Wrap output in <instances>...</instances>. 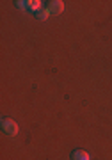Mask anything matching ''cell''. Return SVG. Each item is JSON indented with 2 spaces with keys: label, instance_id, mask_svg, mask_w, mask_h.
Segmentation results:
<instances>
[{
  "label": "cell",
  "instance_id": "1",
  "mask_svg": "<svg viewBox=\"0 0 112 160\" xmlns=\"http://www.w3.org/2000/svg\"><path fill=\"white\" fill-rule=\"evenodd\" d=\"M0 128H2V132H4L6 135H11V137H14L18 133L16 121H13L11 118H7V116H4V118L0 119Z\"/></svg>",
  "mask_w": 112,
  "mask_h": 160
},
{
  "label": "cell",
  "instance_id": "2",
  "mask_svg": "<svg viewBox=\"0 0 112 160\" xmlns=\"http://www.w3.org/2000/svg\"><path fill=\"white\" fill-rule=\"evenodd\" d=\"M45 7L50 11V14L53 12V14H61L62 9H64V2L62 0H48V2H45Z\"/></svg>",
  "mask_w": 112,
  "mask_h": 160
},
{
  "label": "cell",
  "instance_id": "3",
  "mask_svg": "<svg viewBox=\"0 0 112 160\" xmlns=\"http://www.w3.org/2000/svg\"><path fill=\"white\" fill-rule=\"evenodd\" d=\"M69 160H91L89 158V153L85 151V149H73L71 151V157H69Z\"/></svg>",
  "mask_w": 112,
  "mask_h": 160
},
{
  "label": "cell",
  "instance_id": "4",
  "mask_svg": "<svg viewBox=\"0 0 112 160\" xmlns=\"http://www.w3.org/2000/svg\"><path fill=\"white\" fill-rule=\"evenodd\" d=\"M43 4H45V2H39V0H28V9L34 11V12H38L41 7H45Z\"/></svg>",
  "mask_w": 112,
  "mask_h": 160
},
{
  "label": "cell",
  "instance_id": "5",
  "mask_svg": "<svg viewBox=\"0 0 112 160\" xmlns=\"http://www.w3.org/2000/svg\"><path fill=\"white\" fill-rule=\"evenodd\" d=\"M48 16H50V11H48L46 7H41L39 11L36 12V18H38V20H46Z\"/></svg>",
  "mask_w": 112,
  "mask_h": 160
},
{
  "label": "cell",
  "instance_id": "6",
  "mask_svg": "<svg viewBox=\"0 0 112 160\" xmlns=\"http://www.w3.org/2000/svg\"><path fill=\"white\" fill-rule=\"evenodd\" d=\"M14 6H16V9L25 11V9H28V0H16V2H14Z\"/></svg>",
  "mask_w": 112,
  "mask_h": 160
}]
</instances>
